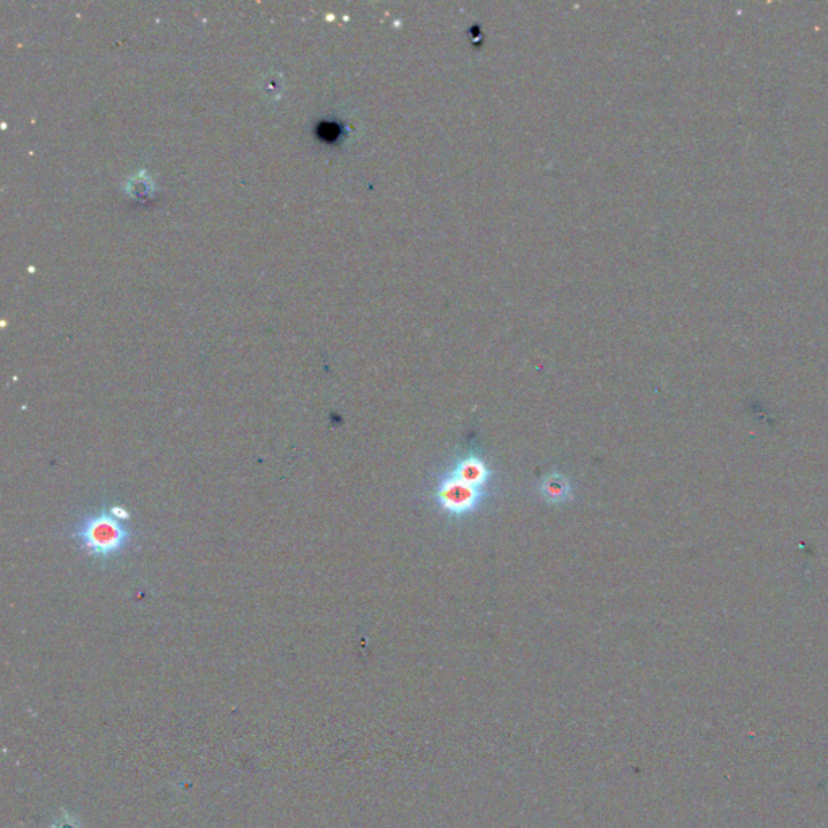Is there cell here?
Segmentation results:
<instances>
[{
	"label": "cell",
	"instance_id": "6da1fadb",
	"mask_svg": "<svg viewBox=\"0 0 828 828\" xmlns=\"http://www.w3.org/2000/svg\"><path fill=\"white\" fill-rule=\"evenodd\" d=\"M75 537L86 554L99 560H110L130 545L131 531L112 510L96 513L81 521Z\"/></svg>",
	"mask_w": 828,
	"mask_h": 828
},
{
	"label": "cell",
	"instance_id": "7a4b0ae2",
	"mask_svg": "<svg viewBox=\"0 0 828 828\" xmlns=\"http://www.w3.org/2000/svg\"><path fill=\"white\" fill-rule=\"evenodd\" d=\"M491 492L468 486L450 474H442L434 487V502L450 520H465L478 513Z\"/></svg>",
	"mask_w": 828,
	"mask_h": 828
},
{
	"label": "cell",
	"instance_id": "3957f363",
	"mask_svg": "<svg viewBox=\"0 0 828 828\" xmlns=\"http://www.w3.org/2000/svg\"><path fill=\"white\" fill-rule=\"evenodd\" d=\"M447 474L458 479V481L465 482L468 486L478 487L482 491L491 492L492 482L495 479V471L491 465L484 460L482 453L468 450L463 453L457 460H453L450 468L447 469Z\"/></svg>",
	"mask_w": 828,
	"mask_h": 828
},
{
	"label": "cell",
	"instance_id": "277c9868",
	"mask_svg": "<svg viewBox=\"0 0 828 828\" xmlns=\"http://www.w3.org/2000/svg\"><path fill=\"white\" fill-rule=\"evenodd\" d=\"M542 499L550 505H563L573 499V486L562 473H549L539 484Z\"/></svg>",
	"mask_w": 828,
	"mask_h": 828
}]
</instances>
